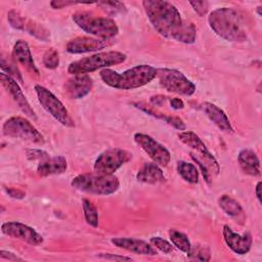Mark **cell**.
<instances>
[{
  "label": "cell",
  "instance_id": "cell-39",
  "mask_svg": "<svg viewBox=\"0 0 262 262\" xmlns=\"http://www.w3.org/2000/svg\"><path fill=\"white\" fill-rule=\"evenodd\" d=\"M99 257L104 258V259H112V260H118V261H130L132 260L130 257H126V256H118V255H114V254H110V253H100L98 254Z\"/></svg>",
  "mask_w": 262,
  "mask_h": 262
},
{
  "label": "cell",
  "instance_id": "cell-21",
  "mask_svg": "<svg viewBox=\"0 0 262 262\" xmlns=\"http://www.w3.org/2000/svg\"><path fill=\"white\" fill-rule=\"evenodd\" d=\"M67 168L68 163L66 158L62 156H55L41 161L37 167V173L41 177H45L53 174H61L66 172Z\"/></svg>",
  "mask_w": 262,
  "mask_h": 262
},
{
  "label": "cell",
  "instance_id": "cell-3",
  "mask_svg": "<svg viewBox=\"0 0 262 262\" xmlns=\"http://www.w3.org/2000/svg\"><path fill=\"white\" fill-rule=\"evenodd\" d=\"M208 23L211 29L226 41L244 42L247 40L242 19L232 8L221 7L213 10L209 14Z\"/></svg>",
  "mask_w": 262,
  "mask_h": 262
},
{
  "label": "cell",
  "instance_id": "cell-22",
  "mask_svg": "<svg viewBox=\"0 0 262 262\" xmlns=\"http://www.w3.org/2000/svg\"><path fill=\"white\" fill-rule=\"evenodd\" d=\"M203 108L204 112L206 113L207 117L222 131L227 132V133H231L232 127L230 124V121L228 119V117L226 116V114L216 104L211 103V102H205L203 104Z\"/></svg>",
  "mask_w": 262,
  "mask_h": 262
},
{
  "label": "cell",
  "instance_id": "cell-16",
  "mask_svg": "<svg viewBox=\"0 0 262 262\" xmlns=\"http://www.w3.org/2000/svg\"><path fill=\"white\" fill-rule=\"evenodd\" d=\"M112 42L108 39H98V38H91L86 36H81L70 40L67 44V51L73 54L79 53H86L91 51L100 50L102 48L107 47L111 45Z\"/></svg>",
  "mask_w": 262,
  "mask_h": 262
},
{
  "label": "cell",
  "instance_id": "cell-7",
  "mask_svg": "<svg viewBox=\"0 0 262 262\" xmlns=\"http://www.w3.org/2000/svg\"><path fill=\"white\" fill-rule=\"evenodd\" d=\"M160 85L169 92L190 96L195 92V85L180 71L168 68L157 69Z\"/></svg>",
  "mask_w": 262,
  "mask_h": 262
},
{
  "label": "cell",
  "instance_id": "cell-10",
  "mask_svg": "<svg viewBox=\"0 0 262 262\" xmlns=\"http://www.w3.org/2000/svg\"><path fill=\"white\" fill-rule=\"evenodd\" d=\"M35 91L40 104L49 115H51L56 121H58L63 126H75L74 120L70 116L68 110L52 92H50L48 89L41 85H36Z\"/></svg>",
  "mask_w": 262,
  "mask_h": 262
},
{
  "label": "cell",
  "instance_id": "cell-26",
  "mask_svg": "<svg viewBox=\"0 0 262 262\" xmlns=\"http://www.w3.org/2000/svg\"><path fill=\"white\" fill-rule=\"evenodd\" d=\"M177 172L188 183L195 184L199 181V170L191 163L179 161L177 163Z\"/></svg>",
  "mask_w": 262,
  "mask_h": 262
},
{
  "label": "cell",
  "instance_id": "cell-34",
  "mask_svg": "<svg viewBox=\"0 0 262 262\" xmlns=\"http://www.w3.org/2000/svg\"><path fill=\"white\" fill-rule=\"evenodd\" d=\"M189 4L200 16H204L209 10V3L207 1H190Z\"/></svg>",
  "mask_w": 262,
  "mask_h": 262
},
{
  "label": "cell",
  "instance_id": "cell-35",
  "mask_svg": "<svg viewBox=\"0 0 262 262\" xmlns=\"http://www.w3.org/2000/svg\"><path fill=\"white\" fill-rule=\"evenodd\" d=\"M27 158L29 160H45L47 158H49L48 154L44 150H41V149H37V148H31V149H28L27 150Z\"/></svg>",
  "mask_w": 262,
  "mask_h": 262
},
{
  "label": "cell",
  "instance_id": "cell-33",
  "mask_svg": "<svg viewBox=\"0 0 262 262\" xmlns=\"http://www.w3.org/2000/svg\"><path fill=\"white\" fill-rule=\"evenodd\" d=\"M187 256H189L192 259L200 260V261H209L210 260V251L206 247L198 246L193 249L191 247V250Z\"/></svg>",
  "mask_w": 262,
  "mask_h": 262
},
{
  "label": "cell",
  "instance_id": "cell-2",
  "mask_svg": "<svg viewBox=\"0 0 262 262\" xmlns=\"http://www.w3.org/2000/svg\"><path fill=\"white\" fill-rule=\"evenodd\" d=\"M99 76L104 84L120 90H131L144 86L157 77V69L149 64H139L123 73L102 69Z\"/></svg>",
  "mask_w": 262,
  "mask_h": 262
},
{
  "label": "cell",
  "instance_id": "cell-23",
  "mask_svg": "<svg viewBox=\"0 0 262 262\" xmlns=\"http://www.w3.org/2000/svg\"><path fill=\"white\" fill-rule=\"evenodd\" d=\"M136 179L147 184L162 183L166 180L163 170L156 163H144L138 170Z\"/></svg>",
  "mask_w": 262,
  "mask_h": 262
},
{
  "label": "cell",
  "instance_id": "cell-28",
  "mask_svg": "<svg viewBox=\"0 0 262 262\" xmlns=\"http://www.w3.org/2000/svg\"><path fill=\"white\" fill-rule=\"evenodd\" d=\"M82 207H83V212H84V217L86 222L93 226V227H97L98 225V212L96 207L92 204V202H90L89 200L84 199L82 201Z\"/></svg>",
  "mask_w": 262,
  "mask_h": 262
},
{
  "label": "cell",
  "instance_id": "cell-30",
  "mask_svg": "<svg viewBox=\"0 0 262 262\" xmlns=\"http://www.w3.org/2000/svg\"><path fill=\"white\" fill-rule=\"evenodd\" d=\"M43 64L47 69H56L59 64V55L54 48H49L43 55Z\"/></svg>",
  "mask_w": 262,
  "mask_h": 262
},
{
  "label": "cell",
  "instance_id": "cell-17",
  "mask_svg": "<svg viewBox=\"0 0 262 262\" xmlns=\"http://www.w3.org/2000/svg\"><path fill=\"white\" fill-rule=\"evenodd\" d=\"M92 79L87 75H75L64 83V92L72 99L85 97L92 89Z\"/></svg>",
  "mask_w": 262,
  "mask_h": 262
},
{
  "label": "cell",
  "instance_id": "cell-29",
  "mask_svg": "<svg viewBox=\"0 0 262 262\" xmlns=\"http://www.w3.org/2000/svg\"><path fill=\"white\" fill-rule=\"evenodd\" d=\"M97 6L110 15H116L126 12V6L120 1H99L96 2Z\"/></svg>",
  "mask_w": 262,
  "mask_h": 262
},
{
  "label": "cell",
  "instance_id": "cell-13",
  "mask_svg": "<svg viewBox=\"0 0 262 262\" xmlns=\"http://www.w3.org/2000/svg\"><path fill=\"white\" fill-rule=\"evenodd\" d=\"M1 231L13 238L20 239L32 246H39L43 243V236L34 228L16 221L5 222L1 225Z\"/></svg>",
  "mask_w": 262,
  "mask_h": 262
},
{
  "label": "cell",
  "instance_id": "cell-43",
  "mask_svg": "<svg viewBox=\"0 0 262 262\" xmlns=\"http://www.w3.org/2000/svg\"><path fill=\"white\" fill-rule=\"evenodd\" d=\"M255 193H256V196L259 201V203H261V181H259L255 187Z\"/></svg>",
  "mask_w": 262,
  "mask_h": 262
},
{
  "label": "cell",
  "instance_id": "cell-4",
  "mask_svg": "<svg viewBox=\"0 0 262 262\" xmlns=\"http://www.w3.org/2000/svg\"><path fill=\"white\" fill-rule=\"evenodd\" d=\"M71 185L87 193L107 195L116 192L120 187V181L113 174L86 173L73 178Z\"/></svg>",
  "mask_w": 262,
  "mask_h": 262
},
{
  "label": "cell",
  "instance_id": "cell-31",
  "mask_svg": "<svg viewBox=\"0 0 262 262\" xmlns=\"http://www.w3.org/2000/svg\"><path fill=\"white\" fill-rule=\"evenodd\" d=\"M149 242L155 248L159 249L161 252H163L165 254H169L174 250L172 244H170L168 241H166L160 236H152V237H150Z\"/></svg>",
  "mask_w": 262,
  "mask_h": 262
},
{
  "label": "cell",
  "instance_id": "cell-36",
  "mask_svg": "<svg viewBox=\"0 0 262 262\" xmlns=\"http://www.w3.org/2000/svg\"><path fill=\"white\" fill-rule=\"evenodd\" d=\"M166 123H168L169 125L173 126L174 128L180 130V131H183L186 129V125L185 123L178 117H173V116H167L166 118Z\"/></svg>",
  "mask_w": 262,
  "mask_h": 262
},
{
  "label": "cell",
  "instance_id": "cell-12",
  "mask_svg": "<svg viewBox=\"0 0 262 262\" xmlns=\"http://www.w3.org/2000/svg\"><path fill=\"white\" fill-rule=\"evenodd\" d=\"M134 141L147 154V156L159 166L166 167L170 163V151L151 136L143 133H135Z\"/></svg>",
  "mask_w": 262,
  "mask_h": 262
},
{
  "label": "cell",
  "instance_id": "cell-40",
  "mask_svg": "<svg viewBox=\"0 0 262 262\" xmlns=\"http://www.w3.org/2000/svg\"><path fill=\"white\" fill-rule=\"evenodd\" d=\"M0 257L2 259H7L9 261H21L23 259L18 256H16L14 253H11V252H8V251H4L2 250L0 252Z\"/></svg>",
  "mask_w": 262,
  "mask_h": 262
},
{
  "label": "cell",
  "instance_id": "cell-25",
  "mask_svg": "<svg viewBox=\"0 0 262 262\" xmlns=\"http://www.w3.org/2000/svg\"><path fill=\"white\" fill-rule=\"evenodd\" d=\"M218 204L220 206V208L231 218H234L236 220V222L243 224L245 222L246 216L244 213V210L241 206V204L234 200L233 198L227 195V194H223L219 198L218 200Z\"/></svg>",
  "mask_w": 262,
  "mask_h": 262
},
{
  "label": "cell",
  "instance_id": "cell-18",
  "mask_svg": "<svg viewBox=\"0 0 262 262\" xmlns=\"http://www.w3.org/2000/svg\"><path fill=\"white\" fill-rule=\"evenodd\" d=\"M223 238L228 248L238 255L247 254L250 251L253 242L249 232L238 234L234 232L228 225L223 226Z\"/></svg>",
  "mask_w": 262,
  "mask_h": 262
},
{
  "label": "cell",
  "instance_id": "cell-32",
  "mask_svg": "<svg viewBox=\"0 0 262 262\" xmlns=\"http://www.w3.org/2000/svg\"><path fill=\"white\" fill-rule=\"evenodd\" d=\"M1 68L3 71L7 72V75L12 77L14 79V77H16V80H18L19 82H23V78L21 75L19 73V71L17 70L16 66L8 60H6L3 56L1 57Z\"/></svg>",
  "mask_w": 262,
  "mask_h": 262
},
{
  "label": "cell",
  "instance_id": "cell-15",
  "mask_svg": "<svg viewBox=\"0 0 262 262\" xmlns=\"http://www.w3.org/2000/svg\"><path fill=\"white\" fill-rule=\"evenodd\" d=\"M0 80L1 83L3 85V87L6 89V91L10 94L11 98L13 99V101L17 104V106L19 107V110L29 118L36 120V114L34 112V110L31 107L29 101L27 100L26 96L24 95L20 87L18 86V84L16 83L15 79H13L12 77L8 76L5 73L0 74Z\"/></svg>",
  "mask_w": 262,
  "mask_h": 262
},
{
  "label": "cell",
  "instance_id": "cell-14",
  "mask_svg": "<svg viewBox=\"0 0 262 262\" xmlns=\"http://www.w3.org/2000/svg\"><path fill=\"white\" fill-rule=\"evenodd\" d=\"M7 19L10 26L14 29L21 30L28 32L30 35L42 40L47 41L50 38V33L47 31L43 26L37 24L31 19H27L26 17L21 16L15 10H9L7 13Z\"/></svg>",
  "mask_w": 262,
  "mask_h": 262
},
{
  "label": "cell",
  "instance_id": "cell-42",
  "mask_svg": "<svg viewBox=\"0 0 262 262\" xmlns=\"http://www.w3.org/2000/svg\"><path fill=\"white\" fill-rule=\"evenodd\" d=\"M167 99V97L163 96V95H156V96H151L150 97V103L154 105H162L165 100Z\"/></svg>",
  "mask_w": 262,
  "mask_h": 262
},
{
  "label": "cell",
  "instance_id": "cell-38",
  "mask_svg": "<svg viewBox=\"0 0 262 262\" xmlns=\"http://www.w3.org/2000/svg\"><path fill=\"white\" fill-rule=\"evenodd\" d=\"M5 190L8 193V195L13 198V199L20 200V199H24L26 196V192L20 190V189H16V188H12V187H7V188H5Z\"/></svg>",
  "mask_w": 262,
  "mask_h": 262
},
{
  "label": "cell",
  "instance_id": "cell-37",
  "mask_svg": "<svg viewBox=\"0 0 262 262\" xmlns=\"http://www.w3.org/2000/svg\"><path fill=\"white\" fill-rule=\"evenodd\" d=\"M76 4H90V3H82V2H75V1H59V0H54L50 2L51 7L54 9H60L69 5H76Z\"/></svg>",
  "mask_w": 262,
  "mask_h": 262
},
{
  "label": "cell",
  "instance_id": "cell-41",
  "mask_svg": "<svg viewBox=\"0 0 262 262\" xmlns=\"http://www.w3.org/2000/svg\"><path fill=\"white\" fill-rule=\"evenodd\" d=\"M170 105L174 110H182L184 107V102L182 99L174 97L170 99Z\"/></svg>",
  "mask_w": 262,
  "mask_h": 262
},
{
  "label": "cell",
  "instance_id": "cell-6",
  "mask_svg": "<svg viewBox=\"0 0 262 262\" xmlns=\"http://www.w3.org/2000/svg\"><path fill=\"white\" fill-rule=\"evenodd\" d=\"M72 18L83 31L100 39H110L119 33L117 24L110 17L98 16L88 11H79L74 13Z\"/></svg>",
  "mask_w": 262,
  "mask_h": 262
},
{
  "label": "cell",
  "instance_id": "cell-11",
  "mask_svg": "<svg viewBox=\"0 0 262 262\" xmlns=\"http://www.w3.org/2000/svg\"><path fill=\"white\" fill-rule=\"evenodd\" d=\"M132 159V154L122 148H111L101 152L94 163V171L100 174H113Z\"/></svg>",
  "mask_w": 262,
  "mask_h": 262
},
{
  "label": "cell",
  "instance_id": "cell-9",
  "mask_svg": "<svg viewBox=\"0 0 262 262\" xmlns=\"http://www.w3.org/2000/svg\"><path fill=\"white\" fill-rule=\"evenodd\" d=\"M178 137L185 145L193 150L190 152V157L200 160L208 168L211 175H217L219 173L220 167L217 160L194 132L184 131L179 133Z\"/></svg>",
  "mask_w": 262,
  "mask_h": 262
},
{
  "label": "cell",
  "instance_id": "cell-1",
  "mask_svg": "<svg viewBox=\"0 0 262 262\" xmlns=\"http://www.w3.org/2000/svg\"><path fill=\"white\" fill-rule=\"evenodd\" d=\"M142 5L148 20L160 35L185 44L194 43L195 26L184 20L175 5L164 0H144Z\"/></svg>",
  "mask_w": 262,
  "mask_h": 262
},
{
  "label": "cell",
  "instance_id": "cell-27",
  "mask_svg": "<svg viewBox=\"0 0 262 262\" xmlns=\"http://www.w3.org/2000/svg\"><path fill=\"white\" fill-rule=\"evenodd\" d=\"M169 236H170V239H171L172 244L177 249L186 253L187 255L189 254V252L191 250V244H190L188 237L186 236V234H184L183 232H181L177 229L172 228V229L169 230Z\"/></svg>",
  "mask_w": 262,
  "mask_h": 262
},
{
  "label": "cell",
  "instance_id": "cell-8",
  "mask_svg": "<svg viewBox=\"0 0 262 262\" xmlns=\"http://www.w3.org/2000/svg\"><path fill=\"white\" fill-rule=\"evenodd\" d=\"M3 134L12 138H19L36 144H43V135L33 124L21 117H11L5 121L2 127Z\"/></svg>",
  "mask_w": 262,
  "mask_h": 262
},
{
  "label": "cell",
  "instance_id": "cell-5",
  "mask_svg": "<svg viewBox=\"0 0 262 262\" xmlns=\"http://www.w3.org/2000/svg\"><path fill=\"white\" fill-rule=\"evenodd\" d=\"M126 58V54L120 51L98 52L71 62L68 68V72L73 76L85 75L98 69H107L111 66L122 63Z\"/></svg>",
  "mask_w": 262,
  "mask_h": 262
},
{
  "label": "cell",
  "instance_id": "cell-19",
  "mask_svg": "<svg viewBox=\"0 0 262 262\" xmlns=\"http://www.w3.org/2000/svg\"><path fill=\"white\" fill-rule=\"evenodd\" d=\"M112 244L115 245L118 248L127 250L129 252L139 254V255H145V256H156L158 253L156 249L147 244L144 241L132 238V237H115L111 239Z\"/></svg>",
  "mask_w": 262,
  "mask_h": 262
},
{
  "label": "cell",
  "instance_id": "cell-24",
  "mask_svg": "<svg viewBox=\"0 0 262 262\" xmlns=\"http://www.w3.org/2000/svg\"><path fill=\"white\" fill-rule=\"evenodd\" d=\"M238 164L242 170L251 176H259L260 175V161L252 149L244 148L238 152L237 156Z\"/></svg>",
  "mask_w": 262,
  "mask_h": 262
},
{
  "label": "cell",
  "instance_id": "cell-20",
  "mask_svg": "<svg viewBox=\"0 0 262 262\" xmlns=\"http://www.w3.org/2000/svg\"><path fill=\"white\" fill-rule=\"evenodd\" d=\"M14 58L32 75L39 76V70L37 69L30 47L24 40H17L13 46Z\"/></svg>",
  "mask_w": 262,
  "mask_h": 262
},
{
  "label": "cell",
  "instance_id": "cell-44",
  "mask_svg": "<svg viewBox=\"0 0 262 262\" xmlns=\"http://www.w3.org/2000/svg\"><path fill=\"white\" fill-rule=\"evenodd\" d=\"M261 8H262V6H258L257 7V12H258L259 15H261Z\"/></svg>",
  "mask_w": 262,
  "mask_h": 262
}]
</instances>
